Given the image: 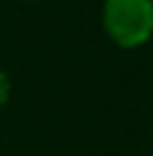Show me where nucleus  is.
Wrapping results in <instances>:
<instances>
[{
	"instance_id": "f257e3e1",
	"label": "nucleus",
	"mask_w": 153,
	"mask_h": 156,
	"mask_svg": "<svg viewBox=\"0 0 153 156\" xmlns=\"http://www.w3.org/2000/svg\"><path fill=\"white\" fill-rule=\"evenodd\" d=\"M107 34L120 46L133 49L148 41L153 28V5L151 0H105L102 10Z\"/></svg>"
},
{
	"instance_id": "f03ea898",
	"label": "nucleus",
	"mask_w": 153,
	"mask_h": 156,
	"mask_svg": "<svg viewBox=\"0 0 153 156\" xmlns=\"http://www.w3.org/2000/svg\"><path fill=\"white\" fill-rule=\"evenodd\" d=\"M8 95H10V80L5 77V72H3V69H0V108L5 105Z\"/></svg>"
}]
</instances>
